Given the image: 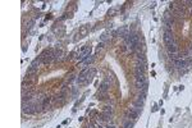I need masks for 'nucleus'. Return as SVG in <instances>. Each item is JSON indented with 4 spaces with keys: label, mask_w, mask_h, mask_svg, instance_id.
I'll return each mask as SVG.
<instances>
[{
    "label": "nucleus",
    "mask_w": 192,
    "mask_h": 128,
    "mask_svg": "<svg viewBox=\"0 0 192 128\" xmlns=\"http://www.w3.org/2000/svg\"><path fill=\"white\" fill-rule=\"evenodd\" d=\"M54 53H55V50H53V49L44 50L41 53L40 57H38V59H40L41 63H44V64H48L50 62H54Z\"/></svg>",
    "instance_id": "f257e3e1"
},
{
    "label": "nucleus",
    "mask_w": 192,
    "mask_h": 128,
    "mask_svg": "<svg viewBox=\"0 0 192 128\" xmlns=\"http://www.w3.org/2000/svg\"><path fill=\"white\" fill-rule=\"evenodd\" d=\"M90 53H91V48H90V46H87V45H85L83 48L81 49V50H79L77 54H74V53H73V54L76 55V58L78 59L79 62H83L85 59H87V58H88Z\"/></svg>",
    "instance_id": "f03ea898"
},
{
    "label": "nucleus",
    "mask_w": 192,
    "mask_h": 128,
    "mask_svg": "<svg viewBox=\"0 0 192 128\" xmlns=\"http://www.w3.org/2000/svg\"><path fill=\"white\" fill-rule=\"evenodd\" d=\"M135 83H136V87L137 88H142L145 85H147V77L146 74H135Z\"/></svg>",
    "instance_id": "7ed1b4c3"
},
{
    "label": "nucleus",
    "mask_w": 192,
    "mask_h": 128,
    "mask_svg": "<svg viewBox=\"0 0 192 128\" xmlns=\"http://www.w3.org/2000/svg\"><path fill=\"white\" fill-rule=\"evenodd\" d=\"M23 113L24 114H32L36 113L38 110V104H33V102H23Z\"/></svg>",
    "instance_id": "20e7f679"
},
{
    "label": "nucleus",
    "mask_w": 192,
    "mask_h": 128,
    "mask_svg": "<svg viewBox=\"0 0 192 128\" xmlns=\"http://www.w3.org/2000/svg\"><path fill=\"white\" fill-rule=\"evenodd\" d=\"M40 64H41L40 59H35V60L31 63V65H29V69L27 71V77L35 74L36 72H37V69H38V67H40Z\"/></svg>",
    "instance_id": "39448f33"
},
{
    "label": "nucleus",
    "mask_w": 192,
    "mask_h": 128,
    "mask_svg": "<svg viewBox=\"0 0 192 128\" xmlns=\"http://www.w3.org/2000/svg\"><path fill=\"white\" fill-rule=\"evenodd\" d=\"M164 42L168 45H172V44H176V40H174V36H173V32L172 31H165L164 32Z\"/></svg>",
    "instance_id": "423d86ee"
},
{
    "label": "nucleus",
    "mask_w": 192,
    "mask_h": 128,
    "mask_svg": "<svg viewBox=\"0 0 192 128\" xmlns=\"http://www.w3.org/2000/svg\"><path fill=\"white\" fill-rule=\"evenodd\" d=\"M140 110L141 108H132L129 112H128V118H132V119H137L138 118V115H140Z\"/></svg>",
    "instance_id": "0eeeda50"
},
{
    "label": "nucleus",
    "mask_w": 192,
    "mask_h": 128,
    "mask_svg": "<svg viewBox=\"0 0 192 128\" xmlns=\"http://www.w3.org/2000/svg\"><path fill=\"white\" fill-rule=\"evenodd\" d=\"M174 67L178 68V69H182V68L187 67V62L185 59H178V60H174Z\"/></svg>",
    "instance_id": "6e6552de"
},
{
    "label": "nucleus",
    "mask_w": 192,
    "mask_h": 128,
    "mask_svg": "<svg viewBox=\"0 0 192 128\" xmlns=\"http://www.w3.org/2000/svg\"><path fill=\"white\" fill-rule=\"evenodd\" d=\"M88 26H82V27L79 28V31H78V37L81 38V37H85L88 33Z\"/></svg>",
    "instance_id": "1a4fd4ad"
},
{
    "label": "nucleus",
    "mask_w": 192,
    "mask_h": 128,
    "mask_svg": "<svg viewBox=\"0 0 192 128\" xmlns=\"http://www.w3.org/2000/svg\"><path fill=\"white\" fill-rule=\"evenodd\" d=\"M92 60H93V58H90V57L87 59H85L83 62H81V68H82V69H86L90 64L92 63Z\"/></svg>",
    "instance_id": "9d476101"
},
{
    "label": "nucleus",
    "mask_w": 192,
    "mask_h": 128,
    "mask_svg": "<svg viewBox=\"0 0 192 128\" xmlns=\"http://www.w3.org/2000/svg\"><path fill=\"white\" fill-rule=\"evenodd\" d=\"M117 33H118V35H121L122 37H124V38H127V37H128V35H129V33H128V28H127V27H122V28H119L118 31H117Z\"/></svg>",
    "instance_id": "9b49d317"
},
{
    "label": "nucleus",
    "mask_w": 192,
    "mask_h": 128,
    "mask_svg": "<svg viewBox=\"0 0 192 128\" xmlns=\"http://www.w3.org/2000/svg\"><path fill=\"white\" fill-rule=\"evenodd\" d=\"M168 51L170 53V55L178 54V48H177V44H172V45H168Z\"/></svg>",
    "instance_id": "f8f14e48"
},
{
    "label": "nucleus",
    "mask_w": 192,
    "mask_h": 128,
    "mask_svg": "<svg viewBox=\"0 0 192 128\" xmlns=\"http://www.w3.org/2000/svg\"><path fill=\"white\" fill-rule=\"evenodd\" d=\"M63 51L62 50H55L54 53V62H58V60H62L63 59Z\"/></svg>",
    "instance_id": "ddd939ff"
},
{
    "label": "nucleus",
    "mask_w": 192,
    "mask_h": 128,
    "mask_svg": "<svg viewBox=\"0 0 192 128\" xmlns=\"http://www.w3.org/2000/svg\"><path fill=\"white\" fill-rule=\"evenodd\" d=\"M133 127V122H131V121H128L124 123V128H132Z\"/></svg>",
    "instance_id": "4468645a"
},
{
    "label": "nucleus",
    "mask_w": 192,
    "mask_h": 128,
    "mask_svg": "<svg viewBox=\"0 0 192 128\" xmlns=\"http://www.w3.org/2000/svg\"><path fill=\"white\" fill-rule=\"evenodd\" d=\"M106 38H108V33H104V35H102V36H101V41H102V42H104V41L106 40Z\"/></svg>",
    "instance_id": "2eb2a0df"
},
{
    "label": "nucleus",
    "mask_w": 192,
    "mask_h": 128,
    "mask_svg": "<svg viewBox=\"0 0 192 128\" xmlns=\"http://www.w3.org/2000/svg\"><path fill=\"white\" fill-rule=\"evenodd\" d=\"M97 128H106V127H104V126H101V124H100V126L97 127Z\"/></svg>",
    "instance_id": "dca6fc26"
},
{
    "label": "nucleus",
    "mask_w": 192,
    "mask_h": 128,
    "mask_svg": "<svg viewBox=\"0 0 192 128\" xmlns=\"http://www.w3.org/2000/svg\"><path fill=\"white\" fill-rule=\"evenodd\" d=\"M106 128H115V127H114V126H108Z\"/></svg>",
    "instance_id": "f3484780"
},
{
    "label": "nucleus",
    "mask_w": 192,
    "mask_h": 128,
    "mask_svg": "<svg viewBox=\"0 0 192 128\" xmlns=\"http://www.w3.org/2000/svg\"><path fill=\"white\" fill-rule=\"evenodd\" d=\"M88 128H95V127H92V126H90V127H88Z\"/></svg>",
    "instance_id": "a211bd4d"
},
{
    "label": "nucleus",
    "mask_w": 192,
    "mask_h": 128,
    "mask_svg": "<svg viewBox=\"0 0 192 128\" xmlns=\"http://www.w3.org/2000/svg\"><path fill=\"white\" fill-rule=\"evenodd\" d=\"M191 51H192V46H191Z\"/></svg>",
    "instance_id": "6ab92c4d"
}]
</instances>
